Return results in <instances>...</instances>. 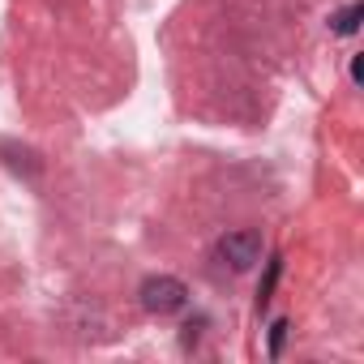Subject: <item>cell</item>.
Segmentation results:
<instances>
[{
	"instance_id": "1",
	"label": "cell",
	"mask_w": 364,
	"mask_h": 364,
	"mask_svg": "<svg viewBox=\"0 0 364 364\" xmlns=\"http://www.w3.org/2000/svg\"><path fill=\"white\" fill-rule=\"evenodd\" d=\"M185 300H189V287L180 279H171V274H150L141 283V309L146 313H159V317L163 313H180Z\"/></svg>"
},
{
	"instance_id": "2",
	"label": "cell",
	"mask_w": 364,
	"mask_h": 364,
	"mask_svg": "<svg viewBox=\"0 0 364 364\" xmlns=\"http://www.w3.org/2000/svg\"><path fill=\"white\" fill-rule=\"evenodd\" d=\"M257 253H262V236L257 232H228L223 240H219V257H223V266H232V270H249L253 262H257Z\"/></svg>"
},
{
	"instance_id": "3",
	"label": "cell",
	"mask_w": 364,
	"mask_h": 364,
	"mask_svg": "<svg viewBox=\"0 0 364 364\" xmlns=\"http://www.w3.org/2000/svg\"><path fill=\"white\" fill-rule=\"evenodd\" d=\"M360 18H364V5H347L343 14L330 18V26H334V35H355L360 31Z\"/></svg>"
},
{
	"instance_id": "4",
	"label": "cell",
	"mask_w": 364,
	"mask_h": 364,
	"mask_svg": "<svg viewBox=\"0 0 364 364\" xmlns=\"http://www.w3.org/2000/svg\"><path fill=\"white\" fill-rule=\"evenodd\" d=\"M283 330H287V321H274V334H270V351L274 355L283 351Z\"/></svg>"
}]
</instances>
